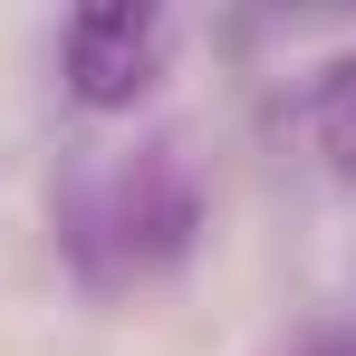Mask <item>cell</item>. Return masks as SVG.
I'll use <instances>...</instances> for the list:
<instances>
[{"label":"cell","mask_w":356,"mask_h":356,"mask_svg":"<svg viewBox=\"0 0 356 356\" xmlns=\"http://www.w3.org/2000/svg\"><path fill=\"white\" fill-rule=\"evenodd\" d=\"M202 232V183L183 145H135L67 193V250L87 280H154Z\"/></svg>","instance_id":"cell-1"},{"label":"cell","mask_w":356,"mask_h":356,"mask_svg":"<svg viewBox=\"0 0 356 356\" xmlns=\"http://www.w3.org/2000/svg\"><path fill=\"white\" fill-rule=\"evenodd\" d=\"M174 58V19L164 10H77L58 29V67H67V97L87 116H116L135 106Z\"/></svg>","instance_id":"cell-2"},{"label":"cell","mask_w":356,"mask_h":356,"mask_svg":"<svg viewBox=\"0 0 356 356\" xmlns=\"http://www.w3.org/2000/svg\"><path fill=\"white\" fill-rule=\"evenodd\" d=\"M298 125H308V145L337 164V174L356 183V49L347 58H327L318 77H308V106H298Z\"/></svg>","instance_id":"cell-3"}]
</instances>
